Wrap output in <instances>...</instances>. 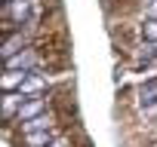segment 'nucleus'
I'll return each instance as SVG.
<instances>
[{
	"mask_svg": "<svg viewBox=\"0 0 157 147\" xmlns=\"http://www.w3.org/2000/svg\"><path fill=\"white\" fill-rule=\"evenodd\" d=\"M142 37H145L148 43H157V19H145V25H142Z\"/></svg>",
	"mask_w": 157,
	"mask_h": 147,
	"instance_id": "7",
	"label": "nucleus"
},
{
	"mask_svg": "<svg viewBox=\"0 0 157 147\" xmlns=\"http://www.w3.org/2000/svg\"><path fill=\"white\" fill-rule=\"evenodd\" d=\"M139 58H142V61H151V58H157V46H154V43H151V46H145V49L139 52Z\"/></svg>",
	"mask_w": 157,
	"mask_h": 147,
	"instance_id": "8",
	"label": "nucleus"
},
{
	"mask_svg": "<svg viewBox=\"0 0 157 147\" xmlns=\"http://www.w3.org/2000/svg\"><path fill=\"white\" fill-rule=\"evenodd\" d=\"M25 46H28V37H25L22 31H16V34H6V40H3V58H13V55L25 52Z\"/></svg>",
	"mask_w": 157,
	"mask_h": 147,
	"instance_id": "4",
	"label": "nucleus"
},
{
	"mask_svg": "<svg viewBox=\"0 0 157 147\" xmlns=\"http://www.w3.org/2000/svg\"><path fill=\"white\" fill-rule=\"evenodd\" d=\"M139 104H142V110H145L148 117H157V80L142 83V89H139Z\"/></svg>",
	"mask_w": 157,
	"mask_h": 147,
	"instance_id": "2",
	"label": "nucleus"
},
{
	"mask_svg": "<svg viewBox=\"0 0 157 147\" xmlns=\"http://www.w3.org/2000/svg\"><path fill=\"white\" fill-rule=\"evenodd\" d=\"M37 61H40V55H37L34 49H25V52H19V55L6 58V70H34V67H37Z\"/></svg>",
	"mask_w": 157,
	"mask_h": 147,
	"instance_id": "3",
	"label": "nucleus"
},
{
	"mask_svg": "<svg viewBox=\"0 0 157 147\" xmlns=\"http://www.w3.org/2000/svg\"><path fill=\"white\" fill-rule=\"evenodd\" d=\"M25 144L28 147H49L52 144V132L43 129V132H25Z\"/></svg>",
	"mask_w": 157,
	"mask_h": 147,
	"instance_id": "5",
	"label": "nucleus"
},
{
	"mask_svg": "<svg viewBox=\"0 0 157 147\" xmlns=\"http://www.w3.org/2000/svg\"><path fill=\"white\" fill-rule=\"evenodd\" d=\"M43 110H46V98L43 95H25L16 117H19V123H28L34 117H43Z\"/></svg>",
	"mask_w": 157,
	"mask_h": 147,
	"instance_id": "1",
	"label": "nucleus"
},
{
	"mask_svg": "<svg viewBox=\"0 0 157 147\" xmlns=\"http://www.w3.org/2000/svg\"><path fill=\"white\" fill-rule=\"evenodd\" d=\"M49 126H52V120L43 113V117H34V120L22 123V132H43V129H49Z\"/></svg>",
	"mask_w": 157,
	"mask_h": 147,
	"instance_id": "6",
	"label": "nucleus"
},
{
	"mask_svg": "<svg viewBox=\"0 0 157 147\" xmlns=\"http://www.w3.org/2000/svg\"><path fill=\"white\" fill-rule=\"evenodd\" d=\"M145 13L148 19H157V0H145Z\"/></svg>",
	"mask_w": 157,
	"mask_h": 147,
	"instance_id": "9",
	"label": "nucleus"
}]
</instances>
